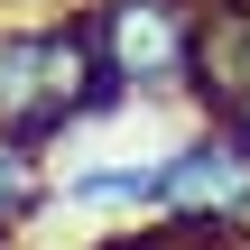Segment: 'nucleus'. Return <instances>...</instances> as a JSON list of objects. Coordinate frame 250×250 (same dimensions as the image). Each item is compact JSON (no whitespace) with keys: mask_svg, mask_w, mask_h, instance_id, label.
<instances>
[{"mask_svg":"<svg viewBox=\"0 0 250 250\" xmlns=\"http://www.w3.org/2000/svg\"><path fill=\"white\" fill-rule=\"evenodd\" d=\"M139 111L121 93V74L102 65L93 9H56V19H0V139L19 148H65L102 121Z\"/></svg>","mask_w":250,"mask_h":250,"instance_id":"f257e3e1","label":"nucleus"},{"mask_svg":"<svg viewBox=\"0 0 250 250\" xmlns=\"http://www.w3.org/2000/svg\"><path fill=\"white\" fill-rule=\"evenodd\" d=\"M102 65L121 74L130 102H195V65H204V9L195 0H83Z\"/></svg>","mask_w":250,"mask_h":250,"instance_id":"f03ea898","label":"nucleus"},{"mask_svg":"<svg viewBox=\"0 0 250 250\" xmlns=\"http://www.w3.org/2000/svg\"><path fill=\"white\" fill-rule=\"evenodd\" d=\"M19 250H46V241H19Z\"/></svg>","mask_w":250,"mask_h":250,"instance_id":"0eeeda50","label":"nucleus"},{"mask_svg":"<svg viewBox=\"0 0 250 250\" xmlns=\"http://www.w3.org/2000/svg\"><path fill=\"white\" fill-rule=\"evenodd\" d=\"M167 213H195V223H223V232H250V139L232 121H195L176 130L167 148Z\"/></svg>","mask_w":250,"mask_h":250,"instance_id":"7ed1b4c3","label":"nucleus"},{"mask_svg":"<svg viewBox=\"0 0 250 250\" xmlns=\"http://www.w3.org/2000/svg\"><path fill=\"white\" fill-rule=\"evenodd\" d=\"M241 250H250V241H241Z\"/></svg>","mask_w":250,"mask_h":250,"instance_id":"6e6552de","label":"nucleus"},{"mask_svg":"<svg viewBox=\"0 0 250 250\" xmlns=\"http://www.w3.org/2000/svg\"><path fill=\"white\" fill-rule=\"evenodd\" d=\"M213 121H232V130H241V139H250V83H241V93H232V102H223V111H213Z\"/></svg>","mask_w":250,"mask_h":250,"instance_id":"423d86ee","label":"nucleus"},{"mask_svg":"<svg viewBox=\"0 0 250 250\" xmlns=\"http://www.w3.org/2000/svg\"><path fill=\"white\" fill-rule=\"evenodd\" d=\"M56 213V167H46V148H19V139H0V250L37 241V223Z\"/></svg>","mask_w":250,"mask_h":250,"instance_id":"39448f33","label":"nucleus"},{"mask_svg":"<svg viewBox=\"0 0 250 250\" xmlns=\"http://www.w3.org/2000/svg\"><path fill=\"white\" fill-rule=\"evenodd\" d=\"M56 213H111V223H139V213H167V158H83L56 176Z\"/></svg>","mask_w":250,"mask_h":250,"instance_id":"20e7f679","label":"nucleus"}]
</instances>
